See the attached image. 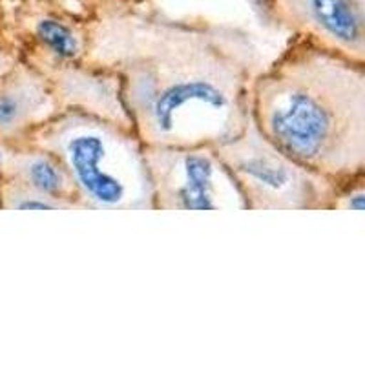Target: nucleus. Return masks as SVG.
Instances as JSON below:
<instances>
[{
	"label": "nucleus",
	"mask_w": 365,
	"mask_h": 365,
	"mask_svg": "<svg viewBox=\"0 0 365 365\" xmlns=\"http://www.w3.org/2000/svg\"><path fill=\"white\" fill-rule=\"evenodd\" d=\"M4 159H6V152L2 150V146H0V174H2V168H4Z\"/></svg>",
	"instance_id": "obj_12"
},
{
	"label": "nucleus",
	"mask_w": 365,
	"mask_h": 365,
	"mask_svg": "<svg viewBox=\"0 0 365 365\" xmlns=\"http://www.w3.org/2000/svg\"><path fill=\"white\" fill-rule=\"evenodd\" d=\"M0 208L9 210H70V207L48 195L0 179Z\"/></svg>",
	"instance_id": "obj_10"
},
{
	"label": "nucleus",
	"mask_w": 365,
	"mask_h": 365,
	"mask_svg": "<svg viewBox=\"0 0 365 365\" xmlns=\"http://www.w3.org/2000/svg\"><path fill=\"white\" fill-rule=\"evenodd\" d=\"M26 143L63 163L81 208L154 210L145 145L130 126L63 108L29 133Z\"/></svg>",
	"instance_id": "obj_3"
},
{
	"label": "nucleus",
	"mask_w": 365,
	"mask_h": 365,
	"mask_svg": "<svg viewBox=\"0 0 365 365\" xmlns=\"http://www.w3.org/2000/svg\"><path fill=\"white\" fill-rule=\"evenodd\" d=\"M154 210H247L216 145L145 146Z\"/></svg>",
	"instance_id": "obj_5"
},
{
	"label": "nucleus",
	"mask_w": 365,
	"mask_h": 365,
	"mask_svg": "<svg viewBox=\"0 0 365 365\" xmlns=\"http://www.w3.org/2000/svg\"><path fill=\"white\" fill-rule=\"evenodd\" d=\"M272 11L294 35L365 63L364 0H272Z\"/></svg>",
	"instance_id": "obj_6"
},
{
	"label": "nucleus",
	"mask_w": 365,
	"mask_h": 365,
	"mask_svg": "<svg viewBox=\"0 0 365 365\" xmlns=\"http://www.w3.org/2000/svg\"><path fill=\"white\" fill-rule=\"evenodd\" d=\"M216 150L247 210H332L344 185L287 158L250 119L240 135L216 145Z\"/></svg>",
	"instance_id": "obj_4"
},
{
	"label": "nucleus",
	"mask_w": 365,
	"mask_h": 365,
	"mask_svg": "<svg viewBox=\"0 0 365 365\" xmlns=\"http://www.w3.org/2000/svg\"><path fill=\"white\" fill-rule=\"evenodd\" d=\"M249 113L298 165L338 182L365 175V63L294 35L250 83Z\"/></svg>",
	"instance_id": "obj_2"
},
{
	"label": "nucleus",
	"mask_w": 365,
	"mask_h": 365,
	"mask_svg": "<svg viewBox=\"0 0 365 365\" xmlns=\"http://www.w3.org/2000/svg\"><path fill=\"white\" fill-rule=\"evenodd\" d=\"M37 37L55 57L63 58V61H75L84 51L79 37L66 24L51 21V19H44L38 22Z\"/></svg>",
	"instance_id": "obj_9"
},
{
	"label": "nucleus",
	"mask_w": 365,
	"mask_h": 365,
	"mask_svg": "<svg viewBox=\"0 0 365 365\" xmlns=\"http://www.w3.org/2000/svg\"><path fill=\"white\" fill-rule=\"evenodd\" d=\"M0 179L17 182L21 187L61 201L70 208H81L73 182L63 163L38 146L28 143L13 145L6 152Z\"/></svg>",
	"instance_id": "obj_8"
},
{
	"label": "nucleus",
	"mask_w": 365,
	"mask_h": 365,
	"mask_svg": "<svg viewBox=\"0 0 365 365\" xmlns=\"http://www.w3.org/2000/svg\"><path fill=\"white\" fill-rule=\"evenodd\" d=\"M84 64L113 73L145 146L221 145L249 125L259 71L249 37L110 9L90 28Z\"/></svg>",
	"instance_id": "obj_1"
},
{
	"label": "nucleus",
	"mask_w": 365,
	"mask_h": 365,
	"mask_svg": "<svg viewBox=\"0 0 365 365\" xmlns=\"http://www.w3.org/2000/svg\"><path fill=\"white\" fill-rule=\"evenodd\" d=\"M63 110L51 79L44 73L13 64L0 79V137L24 145L29 133Z\"/></svg>",
	"instance_id": "obj_7"
},
{
	"label": "nucleus",
	"mask_w": 365,
	"mask_h": 365,
	"mask_svg": "<svg viewBox=\"0 0 365 365\" xmlns=\"http://www.w3.org/2000/svg\"><path fill=\"white\" fill-rule=\"evenodd\" d=\"M13 64H15V58H13V55L8 53V51L0 50V79H2V77H4L9 70H11Z\"/></svg>",
	"instance_id": "obj_11"
}]
</instances>
